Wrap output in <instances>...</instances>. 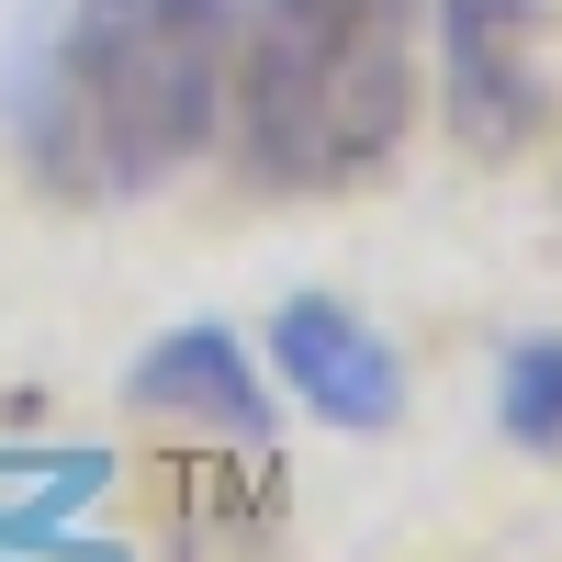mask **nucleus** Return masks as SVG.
I'll use <instances>...</instances> for the list:
<instances>
[{"mask_svg": "<svg viewBox=\"0 0 562 562\" xmlns=\"http://www.w3.org/2000/svg\"><path fill=\"white\" fill-rule=\"evenodd\" d=\"M237 0H57L12 68V147L68 203H135L214 147Z\"/></svg>", "mask_w": 562, "mask_h": 562, "instance_id": "nucleus-1", "label": "nucleus"}, {"mask_svg": "<svg viewBox=\"0 0 562 562\" xmlns=\"http://www.w3.org/2000/svg\"><path fill=\"white\" fill-rule=\"evenodd\" d=\"M416 113L405 0H259L237 79V158L270 192H349L394 169Z\"/></svg>", "mask_w": 562, "mask_h": 562, "instance_id": "nucleus-2", "label": "nucleus"}, {"mask_svg": "<svg viewBox=\"0 0 562 562\" xmlns=\"http://www.w3.org/2000/svg\"><path fill=\"white\" fill-rule=\"evenodd\" d=\"M439 68H450V135L473 158H518L551 124L540 0H439Z\"/></svg>", "mask_w": 562, "mask_h": 562, "instance_id": "nucleus-3", "label": "nucleus"}, {"mask_svg": "<svg viewBox=\"0 0 562 562\" xmlns=\"http://www.w3.org/2000/svg\"><path fill=\"white\" fill-rule=\"evenodd\" d=\"M270 360H281V383H293L326 428H394L405 416V371H394V349L371 338V315H349L338 293H293L270 315Z\"/></svg>", "mask_w": 562, "mask_h": 562, "instance_id": "nucleus-4", "label": "nucleus"}, {"mask_svg": "<svg viewBox=\"0 0 562 562\" xmlns=\"http://www.w3.org/2000/svg\"><path fill=\"white\" fill-rule=\"evenodd\" d=\"M124 394L147 405V416L203 428V439L270 450V394H259V371H248V349L225 338V326H169V338H147V360H135Z\"/></svg>", "mask_w": 562, "mask_h": 562, "instance_id": "nucleus-5", "label": "nucleus"}, {"mask_svg": "<svg viewBox=\"0 0 562 562\" xmlns=\"http://www.w3.org/2000/svg\"><path fill=\"white\" fill-rule=\"evenodd\" d=\"M495 428L518 439V450H540V461H562V338H518V349H506V371H495Z\"/></svg>", "mask_w": 562, "mask_h": 562, "instance_id": "nucleus-6", "label": "nucleus"}]
</instances>
